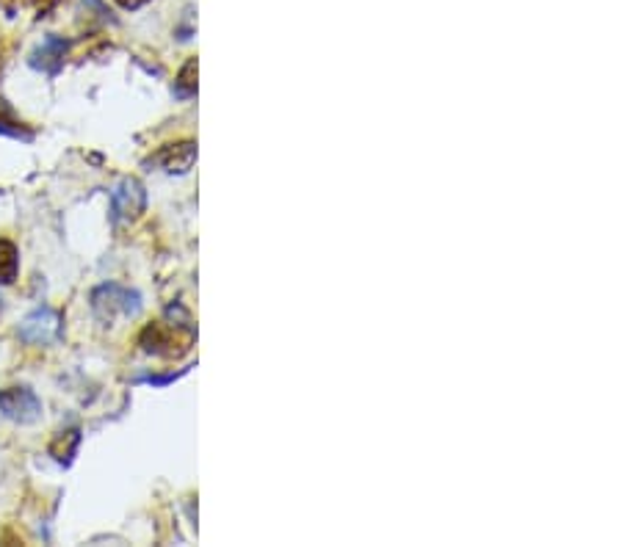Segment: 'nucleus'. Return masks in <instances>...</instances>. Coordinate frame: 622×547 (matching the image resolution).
<instances>
[{
	"mask_svg": "<svg viewBox=\"0 0 622 547\" xmlns=\"http://www.w3.org/2000/svg\"><path fill=\"white\" fill-rule=\"evenodd\" d=\"M89 302H92L95 319L103 327H114L120 319H136L141 307H145L141 294L133 291V287L120 285V282H105V285L95 287Z\"/></svg>",
	"mask_w": 622,
	"mask_h": 547,
	"instance_id": "obj_2",
	"label": "nucleus"
},
{
	"mask_svg": "<svg viewBox=\"0 0 622 547\" xmlns=\"http://www.w3.org/2000/svg\"><path fill=\"white\" fill-rule=\"evenodd\" d=\"M0 136H12V138H20V141H31L34 138V133L17 120L14 108L6 100H0Z\"/></svg>",
	"mask_w": 622,
	"mask_h": 547,
	"instance_id": "obj_10",
	"label": "nucleus"
},
{
	"mask_svg": "<svg viewBox=\"0 0 622 547\" xmlns=\"http://www.w3.org/2000/svg\"><path fill=\"white\" fill-rule=\"evenodd\" d=\"M175 95L180 100H188V97L196 95V59H188L183 64V70H180V75L175 80Z\"/></svg>",
	"mask_w": 622,
	"mask_h": 547,
	"instance_id": "obj_11",
	"label": "nucleus"
},
{
	"mask_svg": "<svg viewBox=\"0 0 622 547\" xmlns=\"http://www.w3.org/2000/svg\"><path fill=\"white\" fill-rule=\"evenodd\" d=\"M78 445H80V428L62 431V435L50 443V456H53L59 465L70 468L72 459H75V453H78Z\"/></svg>",
	"mask_w": 622,
	"mask_h": 547,
	"instance_id": "obj_8",
	"label": "nucleus"
},
{
	"mask_svg": "<svg viewBox=\"0 0 622 547\" xmlns=\"http://www.w3.org/2000/svg\"><path fill=\"white\" fill-rule=\"evenodd\" d=\"M17 274H20V249L9 238H0V285H12Z\"/></svg>",
	"mask_w": 622,
	"mask_h": 547,
	"instance_id": "obj_9",
	"label": "nucleus"
},
{
	"mask_svg": "<svg viewBox=\"0 0 622 547\" xmlns=\"http://www.w3.org/2000/svg\"><path fill=\"white\" fill-rule=\"evenodd\" d=\"M194 340H196V327L191 321V315L180 304H172L161 321L145 327V332L138 335L141 349L163 360L183 357L186 352H191Z\"/></svg>",
	"mask_w": 622,
	"mask_h": 547,
	"instance_id": "obj_1",
	"label": "nucleus"
},
{
	"mask_svg": "<svg viewBox=\"0 0 622 547\" xmlns=\"http://www.w3.org/2000/svg\"><path fill=\"white\" fill-rule=\"evenodd\" d=\"M196 163V141H175V144H163L158 153H153L145 166H153L166 175H186L191 166Z\"/></svg>",
	"mask_w": 622,
	"mask_h": 547,
	"instance_id": "obj_6",
	"label": "nucleus"
},
{
	"mask_svg": "<svg viewBox=\"0 0 622 547\" xmlns=\"http://www.w3.org/2000/svg\"><path fill=\"white\" fill-rule=\"evenodd\" d=\"M34 4H37V6H45V4H47V0H34Z\"/></svg>",
	"mask_w": 622,
	"mask_h": 547,
	"instance_id": "obj_14",
	"label": "nucleus"
},
{
	"mask_svg": "<svg viewBox=\"0 0 622 547\" xmlns=\"http://www.w3.org/2000/svg\"><path fill=\"white\" fill-rule=\"evenodd\" d=\"M114 4H117L120 9H125V12H136V9H141V6H147L150 0H114Z\"/></svg>",
	"mask_w": 622,
	"mask_h": 547,
	"instance_id": "obj_13",
	"label": "nucleus"
},
{
	"mask_svg": "<svg viewBox=\"0 0 622 547\" xmlns=\"http://www.w3.org/2000/svg\"><path fill=\"white\" fill-rule=\"evenodd\" d=\"M147 211V186L138 178H122L111 188V221L133 224Z\"/></svg>",
	"mask_w": 622,
	"mask_h": 547,
	"instance_id": "obj_4",
	"label": "nucleus"
},
{
	"mask_svg": "<svg viewBox=\"0 0 622 547\" xmlns=\"http://www.w3.org/2000/svg\"><path fill=\"white\" fill-rule=\"evenodd\" d=\"M17 337L25 345H55L64 337V315L53 307H39L34 312H28L22 324L17 327Z\"/></svg>",
	"mask_w": 622,
	"mask_h": 547,
	"instance_id": "obj_3",
	"label": "nucleus"
},
{
	"mask_svg": "<svg viewBox=\"0 0 622 547\" xmlns=\"http://www.w3.org/2000/svg\"><path fill=\"white\" fill-rule=\"evenodd\" d=\"M186 370L180 373H169V377H138V382H147V385H169V382H175L178 377H183Z\"/></svg>",
	"mask_w": 622,
	"mask_h": 547,
	"instance_id": "obj_12",
	"label": "nucleus"
},
{
	"mask_svg": "<svg viewBox=\"0 0 622 547\" xmlns=\"http://www.w3.org/2000/svg\"><path fill=\"white\" fill-rule=\"evenodd\" d=\"M67 42L59 37H47L34 53H31V67L45 72V75H59L64 67V55H67Z\"/></svg>",
	"mask_w": 622,
	"mask_h": 547,
	"instance_id": "obj_7",
	"label": "nucleus"
},
{
	"mask_svg": "<svg viewBox=\"0 0 622 547\" xmlns=\"http://www.w3.org/2000/svg\"><path fill=\"white\" fill-rule=\"evenodd\" d=\"M42 412H45L42 398L28 385H12L0 390V415L6 420L20 426H34L42 418Z\"/></svg>",
	"mask_w": 622,
	"mask_h": 547,
	"instance_id": "obj_5",
	"label": "nucleus"
}]
</instances>
